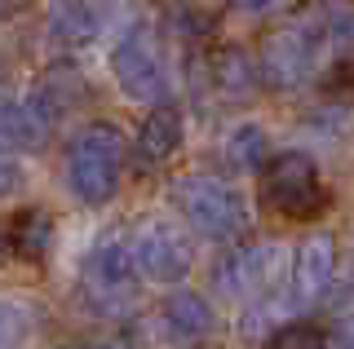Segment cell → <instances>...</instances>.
Instances as JSON below:
<instances>
[{
    "instance_id": "9a60e30c",
    "label": "cell",
    "mask_w": 354,
    "mask_h": 349,
    "mask_svg": "<svg viewBox=\"0 0 354 349\" xmlns=\"http://www.w3.org/2000/svg\"><path fill=\"white\" fill-rule=\"evenodd\" d=\"M266 155V133L257 124H239L235 133L226 137V159H230V168H239V172H248V168H257Z\"/></svg>"
},
{
    "instance_id": "5bb4252c",
    "label": "cell",
    "mask_w": 354,
    "mask_h": 349,
    "mask_svg": "<svg viewBox=\"0 0 354 349\" xmlns=\"http://www.w3.org/2000/svg\"><path fill=\"white\" fill-rule=\"evenodd\" d=\"M97 31V18L84 0H53V36L62 45H88Z\"/></svg>"
},
{
    "instance_id": "e0dca14e",
    "label": "cell",
    "mask_w": 354,
    "mask_h": 349,
    "mask_svg": "<svg viewBox=\"0 0 354 349\" xmlns=\"http://www.w3.org/2000/svg\"><path fill=\"white\" fill-rule=\"evenodd\" d=\"M324 93L328 97H354V58L332 62L328 75H324Z\"/></svg>"
},
{
    "instance_id": "7402d4cb",
    "label": "cell",
    "mask_w": 354,
    "mask_h": 349,
    "mask_svg": "<svg viewBox=\"0 0 354 349\" xmlns=\"http://www.w3.org/2000/svg\"><path fill=\"white\" fill-rule=\"evenodd\" d=\"M62 349H124L115 341H75V345H62Z\"/></svg>"
},
{
    "instance_id": "6da1fadb",
    "label": "cell",
    "mask_w": 354,
    "mask_h": 349,
    "mask_svg": "<svg viewBox=\"0 0 354 349\" xmlns=\"http://www.w3.org/2000/svg\"><path fill=\"white\" fill-rule=\"evenodd\" d=\"M173 203L213 243H230V239H239L248 230V203L221 177H182L173 186Z\"/></svg>"
},
{
    "instance_id": "8992f818",
    "label": "cell",
    "mask_w": 354,
    "mask_h": 349,
    "mask_svg": "<svg viewBox=\"0 0 354 349\" xmlns=\"http://www.w3.org/2000/svg\"><path fill=\"white\" fill-rule=\"evenodd\" d=\"M324 36H328V27H319V23H301V27H288L279 36H270L261 45V75L274 89H297V84H306L319 67Z\"/></svg>"
},
{
    "instance_id": "ba28073f",
    "label": "cell",
    "mask_w": 354,
    "mask_h": 349,
    "mask_svg": "<svg viewBox=\"0 0 354 349\" xmlns=\"http://www.w3.org/2000/svg\"><path fill=\"white\" fill-rule=\"evenodd\" d=\"M133 261L151 283H182L191 270V243L173 221H147L133 235Z\"/></svg>"
},
{
    "instance_id": "52a82bcc",
    "label": "cell",
    "mask_w": 354,
    "mask_h": 349,
    "mask_svg": "<svg viewBox=\"0 0 354 349\" xmlns=\"http://www.w3.org/2000/svg\"><path fill=\"white\" fill-rule=\"evenodd\" d=\"M283 270H288V257L279 243H252V248L230 252L213 270V288L226 301H248V297H261V292L279 288Z\"/></svg>"
},
{
    "instance_id": "5b68a950",
    "label": "cell",
    "mask_w": 354,
    "mask_h": 349,
    "mask_svg": "<svg viewBox=\"0 0 354 349\" xmlns=\"http://www.w3.org/2000/svg\"><path fill=\"white\" fill-rule=\"evenodd\" d=\"M111 71H115V84L124 89V97H133V102L160 106L169 97V67H164L151 31H129L111 53Z\"/></svg>"
},
{
    "instance_id": "7a4b0ae2",
    "label": "cell",
    "mask_w": 354,
    "mask_h": 349,
    "mask_svg": "<svg viewBox=\"0 0 354 349\" xmlns=\"http://www.w3.org/2000/svg\"><path fill=\"white\" fill-rule=\"evenodd\" d=\"M120 172H124V137L111 124H88L71 146V163L66 177L71 190L84 203H106L120 190Z\"/></svg>"
},
{
    "instance_id": "ac0fdd59",
    "label": "cell",
    "mask_w": 354,
    "mask_h": 349,
    "mask_svg": "<svg viewBox=\"0 0 354 349\" xmlns=\"http://www.w3.org/2000/svg\"><path fill=\"white\" fill-rule=\"evenodd\" d=\"M22 336V310L9 301H0V349H14Z\"/></svg>"
},
{
    "instance_id": "277c9868",
    "label": "cell",
    "mask_w": 354,
    "mask_h": 349,
    "mask_svg": "<svg viewBox=\"0 0 354 349\" xmlns=\"http://www.w3.org/2000/svg\"><path fill=\"white\" fill-rule=\"evenodd\" d=\"M138 261L124 243H97L84 261V297L97 314H124L138 297Z\"/></svg>"
},
{
    "instance_id": "4fadbf2b",
    "label": "cell",
    "mask_w": 354,
    "mask_h": 349,
    "mask_svg": "<svg viewBox=\"0 0 354 349\" xmlns=\"http://www.w3.org/2000/svg\"><path fill=\"white\" fill-rule=\"evenodd\" d=\"M49 248H53V217L44 208L18 212L9 226V252H18L22 261H44Z\"/></svg>"
},
{
    "instance_id": "ffe728a7",
    "label": "cell",
    "mask_w": 354,
    "mask_h": 349,
    "mask_svg": "<svg viewBox=\"0 0 354 349\" xmlns=\"http://www.w3.org/2000/svg\"><path fill=\"white\" fill-rule=\"evenodd\" d=\"M18 177H22V168H18V159L9 155V150H0V195H9L18 186Z\"/></svg>"
},
{
    "instance_id": "30bf717a",
    "label": "cell",
    "mask_w": 354,
    "mask_h": 349,
    "mask_svg": "<svg viewBox=\"0 0 354 349\" xmlns=\"http://www.w3.org/2000/svg\"><path fill=\"white\" fill-rule=\"evenodd\" d=\"M177 146H182V111L169 106V102H160L138 128V163L142 168H155V163L173 159Z\"/></svg>"
},
{
    "instance_id": "3957f363",
    "label": "cell",
    "mask_w": 354,
    "mask_h": 349,
    "mask_svg": "<svg viewBox=\"0 0 354 349\" xmlns=\"http://www.w3.org/2000/svg\"><path fill=\"white\" fill-rule=\"evenodd\" d=\"M261 203L279 217H292V221H310V217L324 212L328 195L324 181H319L315 159L301 155V150H283L266 163L261 172Z\"/></svg>"
},
{
    "instance_id": "9c48e42d",
    "label": "cell",
    "mask_w": 354,
    "mask_h": 349,
    "mask_svg": "<svg viewBox=\"0 0 354 349\" xmlns=\"http://www.w3.org/2000/svg\"><path fill=\"white\" fill-rule=\"evenodd\" d=\"M332 275H337V239L332 235H310L306 243L297 248L292 266H288L283 305L288 310H310V305L332 288Z\"/></svg>"
},
{
    "instance_id": "d6986e66",
    "label": "cell",
    "mask_w": 354,
    "mask_h": 349,
    "mask_svg": "<svg viewBox=\"0 0 354 349\" xmlns=\"http://www.w3.org/2000/svg\"><path fill=\"white\" fill-rule=\"evenodd\" d=\"M226 5H230V14H239V18H266V14H274L283 0H226Z\"/></svg>"
},
{
    "instance_id": "2e32d148",
    "label": "cell",
    "mask_w": 354,
    "mask_h": 349,
    "mask_svg": "<svg viewBox=\"0 0 354 349\" xmlns=\"http://www.w3.org/2000/svg\"><path fill=\"white\" fill-rule=\"evenodd\" d=\"M266 349H328V336L319 332V327H310V323H288V327H279V332L270 336Z\"/></svg>"
},
{
    "instance_id": "603a6c76",
    "label": "cell",
    "mask_w": 354,
    "mask_h": 349,
    "mask_svg": "<svg viewBox=\"0 0 354 349\" xmlns=\"http://www.w3.org/2000/svg\"><path fill=\"white\" fill-rule=\"evenodd\" d=\"M0 243H9V235H5V239H0Z\"/></svg>"
},
{
    "instance_id": "7c38bea8",
    "label": "cell",
    "mask_w": 354,
    "mask_h": 349,
    "mask_svg": "<svg viewBox=\"0 0 354 349\" xmlns=\"http://www.w3.org/2000/svg\"><path fill=\"white\" fill-rule=\"evenodd\" d=\"M257 75H261V62H252L243 49H217L208 58V80L221 97H248L257 89Z\"/></svg>"
},
{
    "instance_id": "8fae6325",
    "label": "cell",
    "mask_w": 354,
    "mask_h": 349,
    "mask_svg": "<svg viewBox=\"0 0 354 349\" xmlns=\"http://www.w3.org/2000/svg\"><path fill=\"white\" fill-rule=\"evenodd\" d=\"M160 323H164V336H169V341L195 345L213 332V310H208V301L195 297V292H173V297L160 305Z\"/></svg>"
},
{
    "instance_id": "44dd1931",
    "label": "cell",
    "mask_w": 354,
    "mask_h": 349,
    "mask_svg": "<svg viewBox=\"0 0 354 349\" xmlns=\"http://www.w3.org/2000/svg\"><path fill=\"white\" fill-rule=\"evenodd\" d=\"M328 349H354V319H341L337 332H332V345Z\"/></svg>"
}]
</instances>
